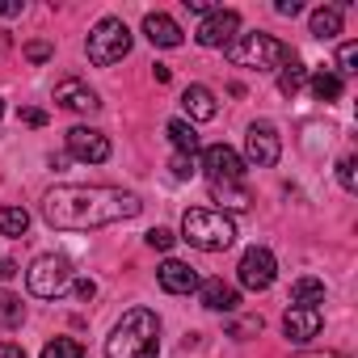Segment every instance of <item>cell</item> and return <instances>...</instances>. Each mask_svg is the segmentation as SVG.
I'll use <instances>...</instances> for the list:
<instances>
[{
    "mask_svg": "<svg viewBox=\"0 0 358 358\" xmlns=\"http://www.w3.org/2000/svg\"><path fill=\"white\" fill-rule=\"evenodd\" d=\"M143 203L118 186H55L43 199V220L59 232H93L118 220H135Z\"/></svg>",
    "mask_w": 358,
    "mask_h": 358,
    "instance_id": "1",
    "label": "cell"
},
{
    "mask_svg": "<svg viewBox=\"0 0 358 358\" xmlns=\"http://www.w3.org/2000/svg\"><path fill=\"white\" fill-rule=\"evenodd\" d=\"M160 354V316L131 308L106 337V358H156Z\"/></svg>",
    "mask_w": 358,
    "mask_h": 358,
    "instance_id": "2",
    "label": "cell"
},
{
    "mask_svg": "<svg viewBox=\"0 0 358 358\" xmlns=\"http://www.w3.org/2000/svg\"><path fill=\"white\" fill-rule=\"evenodd\" d=\"M182 241L203 249V253H224L232 249L236 241V224L224 215V211H211V207H194L182 215Z\"/></svg>",
    "mask_w": 358,
    "mask_h": 358,
    "instance_id": "3",
    "label": "cell"
},
{
    "mask_svg": "<svg viewBox=\"0 0 358 358\" xmlns=\"http://www.w3.org/2000/svg\"><path fill=\"white\" fill-rule=\"evenodd\" d=\"M224 51H228V64H236V68H257V72H274V68H282V64L295 59V51H291L287 43H278L274 34H241V38H232Z\"/></svg>",
    "mask_w": 358,
    "mask_h": 358,
    "instance_id": "4",
    "label": "cell"
},
{
    "mask_svg": "<svg viewBox=\"0 0 358 358\" xmlns=\"http://www.w3.org/2000/svg\"><path fill=\"white\" fill-rule=\"evenodd\" d=\"M85 51H89V64H97V68H110V64L127 59V55H131V30H127V22L101 17V22L89 30Z\"/></svg>",
    "mask_w": 358,
    "mask_h": 358,
    "instance_id": "5",
    "label": "cell"
},
{
    "mask_svg": "<svg viewBox=\"0 0 358 358\" xmlns=\"http://www.w3.org/2000/svg\"><path fill=\"white\" fill-rule=\"evenodd\" d=\"M26 282H30V295H38V299H59V295L72 287V262L59 257V253H43V257H34V266L26 270Z\"/></svg>",
    "mask_w": 358,
    "mask_h": 358,
    "instance_id": "6",
    "label": "cell"
},
{
    "mask_svg": "<svg viewBox=\"0 0 358 358\" xmlns=\"http://www.w3.org/2000/svg\"><path fill=\"white\" fill-rule=\"evenodd\" d=\"M278 156H282V139H278V127L274 122H253L249 127V135H245V160L249 164H257V169H270V164H278Z\"/></svg>",
    "mask_w": 358,
    "mask_h": 358,
    "instance_id": "7",
    "label": "cell"
},
{
    "mask_svg": "<svg viewBox=\"0 0 358 358\" xmlns=\"http://www.w3.org/2000/svg\"><path fill=\"white\" fill-rule=\"evenodd\" d=\"M236 274H241V287H245V291H266V287H274L278 262H274V253H270V249L253 245V249H245V257H241Z\"/></svg>",
    "mask_w": 358,
    "mask_h": 358,
    "instance_id": "8",
    "label": "cell"
},
{
    "mask_svg": "<svg viewBox=\"0 0 358 358\" xmlns=\"http://www.w3.org/2000/svg\"><path fill=\"white\" fill-rule=\"evenodd\" d=\"M203 173L211 177V186H228V182L245 177V160L228 143H211V148H203Z\"/></svg>",
    "mask_w": 358,
    "mask_h": 358,
    "instance_id": "9",
    "label": "cell"
},
{
    "mask_svg": "<svg viewBox=\"0 0 358 358\" xmlns=\"http://www.w3.org/2000/svg\"><path fill=\"white\" fill-rule=\"evenodd\" d=\"M236 30H241V13L236 9H215V13L203 17L194 38H199V47H228L236 38Z\"/></svg>",
    "mask_w": 358,
    "mask_h": 358,
    "instance_id": "10",
    "label": "cell"
},
{
    "mask_svg": "<svg viewBox=\"0 0 358 358\" xmlns=\"http://www.w3.org/2000/svg\"><path fill=\"white\" fill-rule=\"evenodd\" d=\"M68 152L85 164H106L110 160V139L93 127H72L68 131Z\"/></svg>",
    "mask_w": 358,
    "mask_h": 358,
    "instance_id": "11",
    "label": "cell"
},
{
    "mask_svg": "<svg viewBox=\"0 0 358 358\" xmlns=\"http://www.w3.org/2000/svg\"><path fill=\"white\" fill-rule=\"evenodd\" d=\"M55 106H64V110H72V114H93V110L101 106V97H97L85 80L68 76V80L55 85Z\"/></svg>",
    "mask_w": 358,
    "mask_h": 358,
    "instance_id": "12",
    "label": "cell"
},
{
    "mask_svg": "<svg viewBox=\"0 0 358 358\" xmlns=\"http://www.w3.org/2000/svg\"><path fill=\"white\" fill-rule=\"evenodd\" d=\"M156 278H160V287H164L169 295H194V291H199V270L186 266V262H177V257H169V262L156 270Z\"/></svg>",
    "mask_w": 358,
    "mask_h": 358,
    "instance_id": "13",
    "label": "cell"
},
{
    "mask_svg": "<svg viewBox=\"0 0 358 358\" xmlns=\"http://www.w3.org/2000/svg\"><path fill=\"white\" fill-rule=\"evenodd\" d=\"M320 308H291L287 316H282V333H287V341H295V345H308L316 333H320Z\"/></svg>",
    "mask_w": 358,
    "mask_h": 358,
    "instance_id": "14",
    "label": "cell"
},
{
    "mask_svg": "<svg viewBox=\"0 0 358 358\" xmlns=\"http://www.w3.org/2000/svg\"><path fill=\"white\" fill-rule=\"evenodd\" d=\"M199 299H203V308H211V312H236V308H241L236 287H228L224 278H207V282H199Z\"/></svg>",
    "mask_w": 358,
    "mask_h": 358,
    "instance_id": "15",
    "label": "cell"
},
{
    "mask_svg": "<svg viewBox=\"0 0 358 358\" xmlns=\"http://www.w3.org/2000/svg\"><path fill=\"white\" fill-rule=\"evenodd\" d=\"M143 34H148V43L152 47H182V26H177L169 13H148L143 17Z\"/></svg>",
    "mask_w": 358,
    "mask_h": 358,
    "instance_id": "16",
    "label": "cell"
},
{
    "mask_svg": "<svg viewBox=\"0 0 358 358\" xmlns=\"http://www.w3.org/2000/svg\"><path fill=\"white\" fill-rule=\"evenodd\" d=\"M182 106H186V114H190V118H199V122H207V118H215V114H220V101H215V93H211L207 85H186Z\"/></svg>",
    "mask_w": 358,
    "mask_h": 358,
    "instance_id": "17",
    "label": "cell"
},
{
    "mask_svg": "<svg viewBox=\"0 0 358 358\" xmlns=\"http://www.w3.org/2000/svg\"><path fill=\"white\" fill-rule=\"evenodd\" d=\"M164 131H169V139H173L177 156H194V152H199V131H194V122H186V118H173Z\"/></svg>",
    "mask_w": 358,
    "mask_h": 358,
    "instance_id": "18",
    "label": "cell"
},
{
    "mask_svg": "<svg viewBox=\"0 0 358 358\" xmlns=\"http://www.w3.org/2000/svg\"><path fill=\"white\" fill-rule=\"evenodd\" d=\"M324 303V282L320 278H295L291 282V308H316Z\"/></svg>",
    "mask_w": 358,
    "mask_h": 358,
    "instance_id": "19",
    "label": "cell"
},
{
    "mask_svg": "<svg viewBox=\"0 0 358 358\" xmlns=\"http://www.w3.org/2000/svg\"><path fill=\"white\" fill-rule=\"evenodd\" d=\"M312 34L324 43V38H337L341 34V9H333V5H320L316 13H312Z\"/></svg>",
    "mask_w": 358,
    "mask_h": 358,
    "instance_id": "20",
    "label": "cell"
},
{
    "mask_svg": "<svg viewBox=\"0 0 358 358\" xmlns=\"http://www.w3.org/2000/svg\"><path fill=\"white\" fill-rule=\"evenodd\" d=\"M312 97H316V101H337V97H341V76L320 68V72L312 76Z\"/></svg>",
    "mask_w": 358,
    "mask_h": 358,
    "instance_id": "21",
    "label": "cell"
},
{
    "mask_svg": "<svg viewBox=\"0 0 358 358\" xmlns=\"http://www.w3.org/2000/svg\"><path fill=\"white\" fill-rule=\"evenodd\" d=\"M211 194L224 203V207H232V211H249V190L241 186V182H228V186H211Z\"/></svg>",
    "mask_w": 358,
    "mask_h": 358,
    "instance_id": "22",
    "label": "cell"
},
{
    "mask_svg": "<svg viewBox=\"0 0 358 358\" xmlns=\"http://www.w3.org/2000/svg\"><path fill=\"white\" fill-rule=\"evenodd\" d=\"M26 320V303L13 295V291H0V324L5 329H17Z\"/></svg>",
    "mask_w": 358,
    "mask_h": 358,
    "instance_id": "23",
    "label": "cell"
},
{
    "mask_svg": "<svg viewBox=\"0 0 358 358\" xmlns=\"http://www.w3.org/2000/svg\"><path fill=\"white\" fill-rule=\"evenodd\" d=\"M26 228H30V215L22 211V207H0V232L5 236H26Z\"/></svg>",
    "mask_w": 358,
    "mask_h": 358,
    "instance_id": "24",
    "label": "cell"
},
{
    "mask_svg": "<svg viewBox=\"0 0 358 358\" xmlns=\"http://www.w3.org/2000/svg\"><path fill=\"white\" fill-rule=\"evenodd\" d=\"M43 358H89V350L76 337H55V341L43 345Z\"/></svg>",
    "mask_w": 358,
    "mask_h": 358,
    "instance_id": "25",
    "label": "cell"
},
{
    "mask_svg": "<svg viewBox=\"0 0 358 358\" xmlns=\"http://www.w3.org/2000/svg\"><path fill=\"white\" fill-rule=\"evenodd\" d=\"M303 80H308V72H303V64H299V59H291V64H282V76H278V93H287V97H295V93L303 89Z\"/></svg>",
    "mask_w": 358,
    "mask_h": 358,
    "instance_id": "26",
    "label": "cell"
},
{
    "mask_svg": "<svg viewBox=\"0 0 358 358\" xmlns=\"http://www.w3.org/2000/svg\"><path fill=\"white\" fill-rule=\"evenodd\" d=\"M358 72V43H341L337 51V76H354Z\"/></svg>",
    "mask_w": 358,
    "mask_h": 358,
    "instance_id": "27",
    "label": "cell"
},
{
    "mask_svg": "<svg viewBox=\"0 0 358 358\" xmlns=\"http://www.w3.org/2000/svg\"><path fill=\"white\" fill-rule=\"evenodd\" d=\"M354 169H358V160H354V156H345V160L337 164V182H341V190H350V194L358 190V173H354Z\"/></svg>",
    "mask_w": 358,
    "mask_h": 358,
    "instance_id": "28",
    "label": "cell"
},
{
    "mask_svg": "<svg viewBox=\"0 0 358 358\" xmlns=\"http://www.w3.org/2000/svg\"><path fill=\"white\" fill-rule=\"evenodd\" d=\"M143 241H148V245H152V249H160V253H169V249H173V241H177V236H173V232H169V228H152V232H148V236H143Z\"/></svg>",
    "mask_w": 358,
    "mask_h": 358,
    "instance_id": "29",
    "label": "cell"
},
{
    "mask_svg": "<svg viewBox=\"0 0 358 358\" xmlns=\"http://www.w3.org/2000/svg\"><path fill=\"white\" fill-rule=\"evenodd\" d=\"M169 169H173L177 182H186V177H194V156H173V160H169Z\"/></svg>",
    "mask_w": 358,
    "mask_h": 358,
    "instance_id": "30",
    "label": "cell"
},
{
    "mask_svg": "<svg viewBox=\"0 0 358 358\" xmlns=\"http://www.w3.org/2000/svg\"><path fill=\"white\" fill-rule=\"evenodd\" d=\"M26 59L30 64H47L51 59V43H26Z\"/></svg>",
    "mask_w": 358,
    "mask_h": 358,
    "instance_id": "31",
    "label": "cell"
},
{
    "mask_svg": "<svg viewBox=\"0 0 358 358\" xmlns=\"http://www.w3.org/2000/svg\"><path fill=\"white\" fill-rule=\"evenodd\" d=\"M93 295H97V282H93V278H76V299H85V303H89Z\"/></svg>",
    "mask_w": 358,
    "mask_h": 358,
    "instance_id": "32",
    "label": "cell"
},
{
    "mask_svg": "<svg viewBox=\"0 0 358 358\" xmlns=\"http://www.w3.org/2000/svg\"><path fill=\"white\" fill-rule=\"evenodd\" d=\"M22 122L26 127H47V114L43 110H22Z\"/></svg>",
    "mask_w": 358,
    "mask_h": 358,
    "instance_id": "33",
    "label": "cell"
},
{
    "mask_svg": "<svg viewBox=\"0 0 358 358\" xmlns=\"http://www.w3.org/2000/svg\"><path fill=\"white\" fill-rule=\"evenodd\" d=\"M262 329V316H253V320H241L236 329H232V337H245V333H257Z\"/></svg>",
    "mask_w": 358,
    "mask_h": 358,
    "instance_id": "34",
    "label": "cell"
},
{
    "mask_svg": "<svg viewBox=\"0 0 358 358\" xmlns=\"http://www.w3.org/2000/svg\"><path fill=\"white\" fill-rule=\"evenodd\" d=\"M186 9H190V13H203V17H207V13H215L211 0H186Z\"/></svg>",
    "mask_w": 358,
    "mask_h": 358,
    "instance_id": "35",
    "label": "cell"
},
{
    "mask_svg": "<svg viewBox=\"0 0 358 358\" xmlns=\"http://www.w3.org/2000/svg\"><path fill=\"white\" fill-rule=\"evenodd\" d=\"M274 9H278L282 17H295V13H299L303 5H299V0H278V5H274Z\"/></svg>",
    "mask_w": 358,
    "mask_h": 358,
    "instance_id": "36",
    "label": "cell"
},
{
    "mask_svg": "<svg viewBox=\"0 0 358 358\" xmlns=\"http://www.w3.org/2000/svg\"><path fill=\"white\" fill-rule=\"evenodd\" d=\"M0 358H26V350L13 345V341H0Z\"/></svg>",
    "mask_w": 358,
    "mask_h": 358,
    "instance_id": "37",
    "label": "cell"
},
{
    "mask_svg": "<svg viewBox=\"0 0 358 358\" xmlns=\"http://www.w3.org/2000/svg\"><path fill=\"white\" fill-rule=\"evenodd\" d=\"M17 13H22L17 0H0V17H17Z\"/></svg>",
    "mask_w": 358,
    "mask_h": 358,
    "instance_id": "38",
    "label": "cell"
},
{
    "mask_svg": "<svg viewBox=\"0 0 358 358\" xmlns=\"http://www.w3.org/2000/svg\"><path fill=\"white\" fill-rule=\"evenodd\" d=\"M13 274H17V266H13V262H9V257H0V282H9V278H13Z\"/></svg>",
    "mask_w": 358,
    "mask_h": 358,
    "instance_id": "39",
    "label": "cell"
},
{
    "mask_svg": "<svg viewBox=\"0 0 358 358\" xmlns=\"http://www.w3.org/2000/svg\"><path fill=\"white\" fill-rule=\"evenodd\" d=\"M0 114H5V101H0Z\"/></svg>",
    "mask_w": 358,
    "mask_h": 358,
    "instance_id": "40",
    "label": "cell"
}]
</instances>
